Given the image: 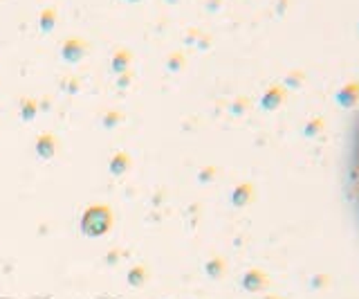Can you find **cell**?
Listing matches in <instances>:
<instances>
[{"label": "cell", "mask_w": 359, "mask_h": 299, "mask_svg": "<svg viewBox=\"0 0 359 299\" xmlns=\"http://www.w3.org/2000/svg\"><path fill=\"white\" fill-rule=\"evenodd\" d=\"M123 254H126V252H121L119 248H115V250H110L108 254H106V263L108 265H115L121 257H123Z\"/></svg>", "instance_id": "cell-14"}, {"label": "cell", "mask_w": 359, "mask_h": 299, "mask_svg": "<svg viewBox=\"0 0 359 299\" xmlns=\"http://www.w3.org/2000/svg\"><path fill=\"white\" fill-rule=\"evenodd\" d=\"M39 108H41V110H50V108H52V99H43Z\"/></svg>", "instance_id": "cell-15"}, {"label": "cell", "mask_w": 359, "mask_h": 299, "mask_svg": "<svg viewBox=\"0 0 359 299\" xmlns=\"http://www.w3.org/2000/svg\"><path fill=\"white\" fill-rule=\"evenodd\" d=\"M166 3H177V0H166Z\"/></svg>", "instance_id": "cell-17"}, {"label": "cell", "mask_w": 359, "mask_h": 299, "mask_svg": "<svg viewBox=\"0 0 359 299\" xmlns=\"http://www.w3.org/2000/svg\"><path fill=\"white\" fill-rule=\"evenodd\" d=\"M126 3H142V0H126Z\"/></svg>", "instance_id": "cell-16"}, {"label": "cell", "mask_w": 359, "mask_h": 299, "mask_svg": "<svg viewBox=\"0 0 359 299\" xmlns=\"http://www.w3.org/2000/svg\"><path fill=\"white\" fill-rule=\"evenodd\" d=\"M56 25V9L54 7H45L41 12V18H39V27L43 34H48V32H52Z\"/></svg>", "instance_id": "cell-9"}, {"label": "cell", "mask_w": 359, "mask_h": 299, "mask_svg": "<svg viewBox=\"0 0 359 299\" xmlns=\"http://www.w3.org/2000/svg\"><path fill=\"white\" fill-rule=\"evenodd\" d=\"M86 52H88V43L81 41V39H67L63 43V48H61V57L65 61H70V63H76V61H81L86 57Z\"/></svg>", "instance_id": "cell-2"}, {"label": "cell", "mask_w": 359, "mask_h": 299, "mask_svg": "<svg viewBox=\"0 0 359 299\" xmlns=\"http://www.w3.org/2000/svg\"><path fill=\"white\" fill-rule=\"evenodd\" d=\"M61 88H63L65 93L76 95V93H79V88H81V81H79V77H70V79L61 84Z\"/></svg>", "instance_id": "cell-11"}, {"label": "cell", "mask_w": 359, "mask_h": 299, "mask_svg": "<svg viewBox=\"0 0 359 299\" xmlns=\"http://www.w3.org/2000/svg\"><path fill=\"white\" fill-rule=\"evenodd\" d=\"M130 61H133V52H130V50H123V48H121V50H117L115 54H112L110 68H112V72L121 74V72H126V70H128Z\"/></svg>", "instance_id": "cell-4"}, {"label": "cell", "mask_w": 359, "mask_h": 299, "mask_svg": "<svg viewBox=\"0 0 359 299\" xmlns=\"http://www.w3.org/2000/svg\"><path fill=\"white\" fill-rule=\"evenodd\" d=\"M56 153V138L52 133H41L36 140V156L41 160H52Z\"/></svg>", "instance_id": "cell-3"}, {"label": "cell", "mask_w": 359, "mask_h": 299, "mask_svg": "<svg viewBox=\"0 0 359 299\" xmlns=\"http://www.w3.org/2000/svg\"><path fill=\"white\" fill-rule=\"evenodd\" d=\"M108 169H110L112 175H123V173L130 169V156H128L126 151L115 153V156H112V160H110V164H108Z\"/></svg>", "instance_id": "cell-5"}, {"label": "cell", "mask_w": 359, "mask_h": 299, "mask_svg": "<svg viewBox=\"0 0 359 299\" xmlns=\"http://www.w3.org/2000/svg\"><path fill=\"white\" fill-rule=\"evenodd\" d=\"M146 279H149V270H146V265H142V263L133 265L126 274V281L130 288H142L146 284Z\"/></svg>", "instance_id": "cell-6"}, {"label": "cell", "mask_w": 359, "mask_h": 299, "mask_svg": "<svg viewBox=\"0 0 359 299\" xmlns=\"http://www.w3.org/2000/svg\"><path fill=\"white\" fill-rule=\"evenodd\" d=\"M353 185H355V196H357V205H359V121H357L355 147H353Z\"/></svg>", "instance_id": "cell-7"}, {"label": "cell", "mask_w": 359, "mask_h": 299, "mask_svg": "<svg viewBox=\"0 0 359 299\" xmlns=\"http://www.w3.org/2000/svg\"><path fill=\"white\" fill-rule=\"evenodd\" d=\"M130 81H133V72L130 70H126V72H121L119 77H117V88H128L130 86Z\"/></svg>", "instance_id": "cell-12"}, {"label": "cell", "mask_w": 359, "mask_h": 299, "mask_svg": "<svg viewBox=\"0 0 359 299\" xmlns=\"http://www.w3.org/2000/svg\"><path fill=\"white\" fill-rule=\"evenodd\" d=\"M180 68H182V54L175 52L168 57V70H180Z\"/></svg>", "instance_id": "cell-13"}, {"label": "cell", "mask_w": 359, "mask_h": 299, "mask_svg": "<svg viewBox=\"0 0 359 299\" xmlns=\"http://www.w3.org/2000/svg\"><path fill=\"white\" fill-rule=\"evenodd\" d=\"M112 209L108 205H90L81 216V234L88 239H99L112 227Z\"/></svg>", "instance_id": "cell-1"}, {"label": "cell", "mask_w": 359, "mask_h": 299, "mask_svg": "<svg viewBox=\"0 0 359 299\" xmlns=\"http://www.w3.org/2000/svg\"><path fill=\"white\" fill-rule=\"evenodd\" d=\"M36 113H39V102H36V99L22 97L20 99V117H22V121H32L34 117H36Z\"/></svg>", "instance_id": "cell-8"}, {"label": "cell", "mask_w": 359, "mask_h": 299, "mask_svg": "<svg viewBox=\"0 0 359 299\" xmlns=\"http://www.w3.org/2000/svg\"><path fill=\"white\" fill-rule=\"evenodd\" d=\"M121 119H123V115L119 113V110H108V113L104 115V119H101V126H104V128H115Z\"/></svg>", "instance_id": "cell-10"}]
</instances>
